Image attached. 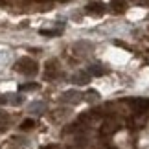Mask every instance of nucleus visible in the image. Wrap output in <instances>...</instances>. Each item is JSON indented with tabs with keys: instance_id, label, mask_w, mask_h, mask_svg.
<instances>
[{
	"instance_id": "2",
	"label": "nucleus",
	"mask_w": 149,
	"mask_h": 149,
	"mask_svg": "<svg viewBox=\"0 0 149 149\" xmlns=\"http://www.w3.org/2000/svg\"><path fill=\"white\" fill-rule=\"evenodd\" d=\"M87 13H90V15H103V13H105V4H101V2H90L87 6Z\"/></svg>"
},
{
	"instance_id": "6",
	"label": "nucleus",
	"mask_w": 149,
	"mask_h": 149,
	"mask_svg": "<svg viewBox=\"0 0 149 149\" xmlns=\"http://www.w3.org/2000/svg\"><path fill=\"white\" fill-rule=\"evenodd\" d=\"M90 72H92L94 76H101V74H103V70H101V68H94V66L90 68Z\"/></svg>"
},
{
	"instance_id": "1",
	"label": "nucleus",
	"mask_w": 149,
	"mask_h": 149,
	"mask_svg": "<svg viewBox=\"0 0 149 149\" xmlns=\"http://www.w3.org/2000/svg\"><path fill=\"white\" fill-rule=\"evenodd\" d=\"M15 70L20 72V74H24V76H35L39 68H37V63L33 59H30V57H22V59L17 61Z\"/></svg>"
},
{
	"instance_id": "5",
	"label": "nucleus",
	"mask_w": 149,
	"mask_h": 149,
	"mask_svg": "<svg viewBox=\"0 0 149 149\" xmlns=\"http://www.w3.org/2000/svg\"><path fill=\"white\" fill-rule=\"evenodd\" d=\"M33 125H35V122H33V120H24L20 127H22V129H31Z\"/></svg>"
},
{
	"instance_id": "7",
	"label": "nucleus",
	"mask_w": 149,
	"mask_h": 149,
	"mask_svg": "<svg viewBox=\"0 0 149 149\" xmlns=\"http://www.w3.org/2000/svg\"><path fill=\"white\" fill-rule=\"evenodd\" d=\"M41 33H42V35H50V37H52V35H57L59 31H52V30L48 31V30H41Z\"/></svg>"
},
{
	"instance_id": "3",
	"label": "nucleus",
	"mask_w": 149,
	"mask_h": 149,
	"mask_svg": "<svg viewBox=\"0 0 149 149\" xmlns=\"http://www.w3.org/2000/svg\"><path fill=\"white\" fill-rule=\"evenodd\" d=\"M111 9L114 11V13H123V11L127 9V2H125V0H112Z\"/></svg>"
},
{
	"instance_id": "8",
	"label": "nucleus",
	"mask_w": 149,
	"mask_h": 149,
	"mask_svg": "<svg viewBox=\"0 0 149 149\" xmlns=\"http://www.w3.org/2000/svg\"><path fill=\"white\" fill-rule=\"evenodd\" d=\"M133 2H136V4H146V6H149V0H133Z\"/></svg>"
},
{
	"instance_id": "9",
	"label": "nucleus",
	"mask_w": 149,
	"mask_h": 149,
	"mask_svg": "<svg viewBox=\"0 0 149 149\" xmlns=\"http://www.w3.org/2000/svg\"><path fill=\"white\" fill-rule=\"evenodd\" d=\"M6 101H8V100H6V98H2V94H0V105H2V103H6Z\"/></svg>"
},
{
	"instance_id": "4",
	"label": "nucleus",
	"mask_w": 149,
	"mask_h": 149,
	"mask_svg": "<svg viewBox=\"0 0 149 149\" xmlns=\"http://www.w3.org/2000/svg\"><path fill=\"white\" fill-rule=\"evenodd\" d=\"M37 88H39L37 83H28V85H20L19 87V90H22V92H24V90H37Z\"/></svg>"
}]
</instances>
